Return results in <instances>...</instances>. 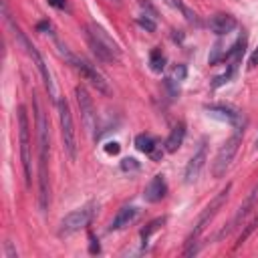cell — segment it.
<instances>
[{"label": "cell", "mask_w": 258, "mask_h": 258, "mask_svg": "<svg viewBox=\"0 0 258 258\" xmlns=\"http://www.w3.org/2000/svg\"><path fill=\"white\" fill-rule=\"evenodd\" d=\"M165 4H169L171 8H175V10H179L183 16H185V20H189V22H198V16H196V12L194 10H189L181 0H163Z\"/></svg>", "instance_id": "obj_21"}, {"label": "cell", "mask_w": 258, "mask_h": 258, "mask_svg": "<svg viewBox=\"0 0 258 258\" xmlns=\"http://www.w3.org/2000/svg\"><path fill=\"white\" fill-rule=\"evenodd\" d=\"M58 105V119H60V135H62V149L71 161L77 159V137H75V125H73V115L67 99H56Z\"/></svg>", "instance_id": "obj_6"}, {"label": "cell", "mask_w": 258, "mask_h": 258, "mask_svg": "<svg viewBox=\"0 0 258 258\" xmlns=\"http://www.w3.org/2000/svg\"><path fill=\"white\" fill-rule=\"evenodd\" d=\"M206 111L212 115V117H218L222 121H228L232 125H240L242 119H240V113H236L232 107L228 105H206Z\"/></svg>", "instance_id": "obj_17"}, {"label": "cell", "mask_w": 258, "mask_h": 258, "mask_svg": "<svg viewBox=\"0 0 258 258\" xmlns=\"http://www.w3.org/2000/svg\"><path fill=\"white\" fill-rule=\"evenodd\" d=\"M206 157H208V143H206V139H202L198 151L191 155V159L185 165V173H183L185 183H191V181L198 179V175H200V171H202V167L206 163Z\"/></svg>", "instance_id": "obj_12"}, {"label": "cell", "mask_w": 258, "mask_h": 258, "mask_svg": "<svg viewBox=\"0 0 258 258\" xmlns=\"http://www.w3.org/2000/svg\"><path fill=\"white\" fill-rule=\"evenodd\" d=\"M93 216H95V204L93 202L85 204L83 208L73 210L71 214H67L62 218V222L58 226V236H71V234L83 230L85 226H89V222H91Z\"/></svg>", "instance_id": "obj_8"}, {"label": "cell", "mask_w": 258, "mask_h": 258, "mask_svg": "<svg viewBox=\"0 0 258 258\" xmlns=\"http://www.w3.org/2000/svg\"><path fill=\"white\" fill-rule=\"evenodd\" d=\"M135 147H137L141 153L149 155L153 161H159V159H161L159 143H157V139H155V137H151L149 133H139V135L135 137Z\"/></svg>", "instance_id": "obj_14"}, {"label": "cell", "mask_w": 258, "mask_h": 258, "mask_svg": "<svg viewBox=\"0 0 258 258\" xmlns=\"http://www.w3.org/2000/svg\"><path fill=\"white\" fill-rule=\"evenodd\" d=\"M242 135H244V125L240 123V125H236V129H234V133L230 135V139H226L224 145L218 149L216 159H214V165H212L214 177L226 175L228 167L232 165V161H234V157H236V153H238V147H240V143H242Z\"/></svg>", "instance_id": "obj_4"}, {"label": "cell", "mask_w": 258, "mask_h": 258, "mask_svg": "<svg viewBox=\"0 0 258 258\" xmlns=\"http://www.w3.org/2000/svg\"><path fill=\"white\" fill-rule=\"evenodd\" d=\"M137 216H139V210H137V208H133V206H125V208H121V210L117 212V216L111 220V224H109V230H111V232L123 230L125 226L133 224Z\"/></svg>", "instance_id": "obj_16"}, {"label": "cell", "mask_w": 258, "mask_h": 258, "mask_svg": "<svg viewBox=\"0 0 258 258\" xmlns=\"http://www.w3.org/2000/svg\"><path fill=\"white\" fill-rule=\"evenodd\" d=\"M183 137H185V123L183 121H177V125L171 129V133L165 139V151L167 153L177 151L181 147V143H183Z\"/></svg>", "instance_id": "obj_18"}, {"label": "cell", "mask_w": 258, "mask_h": 258, "mask_svg": "<svg viewBox=\"0 0 258 258\" xmlns=\"http://www.w3.org/2000/svg\"><path fill=\"white\" fill-rule=\"evenodd\" d=\"M256 202H258V183L250 189V194L246 196V200L240 204V208H238V212L234 214V218L230 220V224H228V228H224V230H220V234H218V238H224V236H228L232 230H236L248 216H250V212L256 208Z\"/></svg>", "instance_id": "obj_10"}, {"label": "cell", "mask_w": 258, "mask_h": 258, "mask_svg": "<svg viewBox=\"0 0 258 258\" xmlns=\"http://www.w3.org/2000/svg\"><path fill=\"white\" fill-rule=\"evenodd\" d=\"M75 97H77V103H79V109H81V117H83V123H85L87 131H95V127H97V113H95V105H93L91 95L87 93L85 87L79 85L75 89Z\"/></svg>", "instance_id": "obj_11"}, {"label": "cell", "mask_w": 258, "mask_h": 258, "mask_svg": "<svg viewBox=\"0 0 258 258\" xmlns=\"http://www.w3.org/2000/svg\"><path fill=\"white\" fill-rule=\"evenodd\" d=\"M56 44H58L60 54H62V56H64V58H67V60H69V62H71V64L81 73V77H83L85 81H89V83H91L99 93H105V95H109V93H111L109 83L105 81V77H103V75H101V73H99V71H97L89 60H85L83 56H75V54H71V52H69V48H67L64 44H60V42H56Z\"/></svg>", "instance_id": "obj_5"}, {"label": "cell", "mask_w": 258, "mask_h": 258, "mask_svg": "<svg viewBox=\"0 0 258 258\" xmlns=\"http://www.w3.org/2000/svg\"><path fill=\"white\" fill-rule=\"evenodd\" d=\"M4 14H6V20H8V24L12 26V32H14V36L18 38V42L24 46V50L28 52V56L34 60V64H36V69L40 71V75H42V81H44V85H46V91H48V95L52 97V99H56V95H54V83H52V77H50V71H48V67H46V62H44V58L40 56V52H38V48L26 38V34L20 30V26L8 16V12H6V6H4Z\"/></svg>", "instance_id": "obj_3"}, {"label": "cell", "mask_w": 258, "mask_h": 258, "mask_svg": "<svg viewBox=\"0 0 258 258\" xmlns=\"http://www.w3.org/2000/svg\"><path fill=\"white\" fill-rule=\"evenodd\" d=\"M165 194H167L165 177H163L161 173H157V175H153L151 181L145 185V189H143V200L149 202V204H157V202H161V200L165 198Z\"/></svg>", "instance_id": "obj_13"}, {"label": "cell", "mask_w": 258, "mask_h": 258, "mask_svg": "<svg viewBox=\"0 0 258 258\" xmlns=\"http://www.w3.org/2000/svg\"><path fill=\"white\" fill-rule=\"evenodd\" d=\"M208 26L214 34H228L236 28V18L232 14H214L208 20Z\"/></svg>", "instance_id": "obj_15"}, {"label": "cell", "mask_w": 258, "mask_h": 258, "mask_svg": "<svg viewBox=\"0 0 258 258\" xmlns=\"http://www.w3.org/2000/svg\"><path fill=\"white\" fill-rule=\"evenodd\" d=\"M254 149H258V137H256V141H254Z\"/></svg>", "instance_id": "obj_27"}, {"label": "cell", "mask_w": 258, "mask_h": 258, "mask_svg": "<svg viewBox=\"0 0 258 258\" xmlns=\"http://www.w3.org/2000/svg\"><path fill=\"white\" fill-rule=\"evenodd\" d=\"M165 224V218H157V220H153V222H149L143 230H141V240H143V246L149 242V238H151V234H155L161 226Z\"/></svg>", "instance_id": "obj_20"}, {"label": "cell", "mask_w": 258, "mask_h": 258, "mask_svg": "<svg viewBox=\"0 0 258 258\" xmlns=\"http://www.w3.org/2000/svg\"><path fill=\"white\" fill-rule=\"evenodd\" d=\"M87 40H89V46L97 54L99 60H103V62H119L121 60L119 44L109 36V32L103 26L89 22L87 24Z\"/></svg>", "instance_id": "obj_2"}, {"label": "cell", "mask_w": 258, "mask_h": 258, "mask_svg": "<svg viewBox=\"0 0 258 258\" xmlns=\"http://www.w3.org/2000/svg\"><path fill=\"white\" fill-rule=\"evenodd\" d=\"M230 189H232V183H228V185H226V187H224V189H222V191H220V194H218V196H216V198H214V200H212V202H210V204L204 208V212L200 214V218H198V222H196V226H194L191 234L187 236V248H185V252H187V250L194 246V242L200 238V234H202V232L206 230V226L212 222V218H214V216L218 214V210L224 206V202L228 200Z\"/></svg>", "instance_id": "obj_7"}, {"label": "cell", "mask_w": 258, "mask_h": 258, "mask_svg": "<svg viewBox=\"0 0 258 258\" xmlns=\"http://www.w3.org/2000/svg\"><path fill=\"white\" fill-rule=\"evenodd\" d=\"M149 69L153 73H161L165 69V54L161 52V48H153L149 52Z\"/></svg>", "instance_id": "obj_19"}, {"label": "cell", "mask_w": 258, "mask_h": 258, "mask_svg": "<svg viewBox=\"0 0 258 258\" xmlns=\"http://www.w3.org/2000/svg\"><path fill=\"white\" fill-rule=\"evenodd\" d=\"M256 64H258V50H254V54L250 56V64H248V67H250V69H254Z\"/></svg>", "instance_id": "obj_26"}, {"label": "cell", "mask_w": 258, "mask_h": 258, "mask_svg": "<svg viewBox=\"0 0 258 258\" xmlns=\"http://www.w3.org/2000/svg\"><path fill=\"white\" fill-rule=\"evenodd\" d=\"M155 16H141V18H137V22H139V26H143L145 30H149V32H153L155 30V20H153Z\"/></svg>", "instance_id": "obj_23"}, {"label": "cell", "mask_w": 258, "mask_h": 258, "mask_svg": "<svg viewBox=\"0 0 258 258\" xmlns=\"http://www.w3.org/2000/svg\"><path fill=\"white\" fill-rule=\"evenodd\" d=\"M18 135H20V159H22V167H24V181L26 185H30V127H28V115H26V107L20 105L18 107Z\"/></svg>", "instance_id": "obj_9"}, {"label": "cell", "mask_w": 258, "mask_h": 258, "mask_svg": "<svg viewBox=\"0 0 258 258\" xmlns=\"http://www.w3.org/2000/svg\"><path fill=\"white\" fill-rule=\"evenodd\" d=\"M34 111H36V131H38V204L40 210L46 212L50 204V187H48V123L46 115L42 113L38 101L34 99Z\"/></svg>", "instance_id": "obj_1"}, {"label": "cell", "mask_w": 258, "mask_h": 258, "mask_svg": "<svg viewBox=\"0 0 258 258\" xmlns=\"http://www.w3.org/2000/svg\"><path fill=\"white\" fill-rule=\"evenodd\" d=\"M48 4L54 6V8H58V10H64L67 8V0H48Z\"/></svg>", "instance_id": "obj_24"}, {"label": "cell", "mask_w": 258, "mask_h": 258, "mask_svg": "<svg viewBox=\"0 0 258 258\" xmlns=\"http://www.w3.org/2000/svg\"><path fill=\"white\" fill-rule=\"evenodd\" d=\"M105 151L107 153H119V143H107V147H105Z\"/></svg>", "instance_id": "obj_25"}, {"label": "cell", "mask_w": 258, "mask_h": 258, "mask_svg": "<svg viewBox=\"0 0 258 258\" xmlns=\"http://www.w3.org/2000/svg\"><path fill=\"white\" fill-rule=\"evenodd\" d=\"M121 169H123V171H137V169H139V163H137V159H133V157H125V159L121 161Z\"/></svg>", "instance_id": "obj_22"}]
</instances>
